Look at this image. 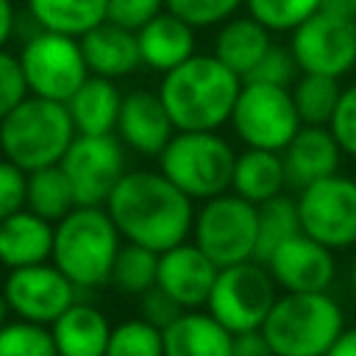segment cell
<instances>
[{"label":"cell","instance_id":"6","mask_svg":"<svg viewBox=\"0 0 356 356\" xmlns=\"http://www.w3.org/2000/svg\"><path fill=\"white\" fill-rule=\"evenodd\" d=\"M236 150L217 131H178L159 156V170L192 200L231 192Z\"/></svg>","mask_w":356,"mask_h":356},{"label":"cell","instance_id":"3","mask_svg":"<svg viewBox=\"0 0 356 356\" xmlns=\"http://www.w3.org/2000/svg\"><path fill=\"white\" fill-rule=\"evenodd\" d=\"M122 248L106 206H75L64 220L56 222L53 264L78 286L100 289L111 281V267Z\"/></svg>","mask_w":356,"mask_h":356},{"label":"cell","instance_id":"34","mask_svg":"<svg viewBox=\"0 0 356 356\" xmlns=\"http://www.w3.org/2000/svg\"><path fill=\"white\" fill-rule=\"evenodd\" d=\"M0 356H58L50 325L8 320L0 328Z\"/></svg>","mask_w":356,"mask_h":356},{"label":"cell","instance_id":"39","mask_svg":"<svg viewBox=\"0 0 356 356\" xmlns=\"http://www.w3.org/2000/svg\"><path fill=\"white\" fill-rule=\"evenodd\" d=\"M334 139L339 142L342 153L356 159V83L342 89V97L337 103V111L328 122Z\"/></svg>","mask_w":356,"mask_h":356},{"label":"cell","instance_id":"23","mask_svg":"<svg viewBox=\"0 0 356 356\" xmlns=\"http://www.w3.org/2000/svg\"><path fill=\"white\" fill-rule=\"evenodd\" d=\"M164 356H234V334L203 309H189L164 328Z\"/></svg>","mask_w":356,"mask_h":356},{"label":"cell","instance_id":"8","mask_svg":"<svg viewBox=\"0 0 356 356\" xmlns=\"http://www.w3.org/2000/svg\"><path fill=\"white\" fill-rule=\"evenodd\" d=\"M278 300V284L267 264L250 259L231 267H220L206 312L220 320L231 334L259 331Z\"/></svg>","mask_w":356,"mask_h":356},{"label":"cell","instance_id":"31","mask_svg":"<svg viewBox=\"0 0 356 356\" xmlns=\"http://www.w3.org/2000/svg\"><path fill=\"white\" fill-rule=\"evenodd\" d=\"M156 278H159V253L147 250L142 245L125 242L117 253L108 284L122 295L142 298L147 289L156 286Z\"/></svg>","mask_w":356,"mask_h":356},{"label":"cell","instance_id":"29","mask_svg":"<svg viewBox=\"0 0 356 356\" xmlns=\"http://www.w3.org/2000/svg\"><path fill=\"white\" fill-rule=\"evenodd\" d=\"M289 92L303 125H328L342 97L339 78L314 75V72H300L298 81L289 86Z\"/></svg>","mask_w":356,"mask_h":356},{"label":"cell","instance_id":"18","mask_svg":"<svg viewBox=\"0 0 356 356\" xmlns=\"http://www.w3.org/2000/svg\"><path fill=\"white\" fill-rule=\"evenodd\" d=\"M342 156L345 153L328 125H300L292 142L281 150L286 186L300 192L328 175H337Z\"/></svg>","mask_w":356,"mask_h":356},{"label":"cell","instance_id":"16","mask_svg":"<svg viewBox=\"0 0 356 356\" xmlns=\"http://www.w3.org/2000/svg\"><path fill=\"white\" fill-rule=\"evenodd\" d=\"M220 267L195 245L181 242L159 253V278L156 286L164 289L181 309H206Z\"/></svg>","mask_w":356,"mask_h":356},{"label":"cell","instance_id":"19","mask_svg":"<svg viewBox=\"0 0 356 356\" xmlns=\"http://www.w3.org/2000/svg\"><path fill=\"white\" fill-rule=\"evenodd\" d=\"M78 42H81V53H83L89 75L117 81L142 67L136 33L128 28H120L108 19L100 22L97 28H92L89 33H83Z\"/></svg>","mask_w":356,"mask_h":356},{"label":"cell","instance_id":"21","mask_svg":"<svg viewBox=\"0 0 356 356\" xmlns=\"http://www.w3.org/2000/svg\"><path fill=\"white\" fill-rule=\"evenodd\" d=\"M136 42H139L142 64L161 75L175 70L186 58H192L197 47L195 28L167 8L159 17H153L145 28L136 31Z\"/></svg>","mask_w":356,"mask_h":356},{"label":"cell","instance_id":"13","mask_svg":"<svg viewBox=\"0 0 356 356\" xmlns=\"http://www.w3.org/2000/svg\"><path fill=\"white\" fill-rule=\"evenodd\" d=\"M78 206H106L125 170V145L114 136L78 134L58 161Z\"/></svg>","mask_w":356,"mask_h":356},{"label":"cell","instance_id":"17","mask_svg":"<svg viewBox=\"0 0 356 356\" xmlns=\"http://www.w3.org/2000/svg\"><path fill=\"white\" fill-rule=\"evenodd\" d=\"M175 134L178 131H175L159 92L131 89L122 97V108H120V120H117V139L128 150H134L139 156L159 159Z\"/></svg>","mask_w":356,"mask_h":356},{"label":"cell","instance_id":"45","mask_svg":"<svg viewBox=\"0 0 356 356\" xmlns=\"http://www.w3.org/2000/svg\"><path fill=\"white\" fill-rule=\"evenodd\" d=\"M325 6H331V8H337V11H342V14L356 19V0H325Z\"/></svg>","mask_w":356,"mask_h":356},{"label":"cell","instance_id":"15","mask_svg":"<svg viewBox=\"0 0 356 356\" xmlns=\"http://www.w3.org/2000/svg\"><path fill=\"white\" fill-rule=\"evenodd\" d=\"M264 264L281 292H328L337 278L334 250L303 231L278 245Z\"/></svg>","mask_w":356,"mask_h":356},{"label":"cell","instance_id":"27","mask_svg":"<svg viewBox=\"0 0 356 356\" xmlns=\"http://www.w3.org/2000/svg\"><path fill=\"white\" fill-rule=\"evenodd\" d=\"M108 0H28V14L44 31L81 39L106 22Z\"/></svg>","mask_w":356,"mask_h":356},{"label":"cell","instance_id":"36","mask_svg":"<svg viewBox=\"0 0 356 356\" xmlns=\"http://www.w3.org/2000/svg\"><path fill=\"white\" fill-rule=\"evenodd\" d=\"M300 75V67L289 50V44H273L264 58L256 64V70L245 78V81H256V83H273V86H292Z\"/></svg>","mask_w":356,"mask_h":356},{"label":"cell","instance_id":"10","mask_svg":"<svg viewBox=\"0 0 356 356\" xmlns=\"http://www.w3.org/2000/svg\"><path fill=\"white\" fill-rule=\"evenodd\" d=\"M228 125L234 128L236 139L245 142L248 147L281 153L303 122L298 117L292 92L286 86L242 81Z\"/></svg>","mask_w":356,"mask_h":356},{"label":"cell","instance_id":"43","mask_svg":"<svg viewBox=\"0 0 356 356\" xmlns=\"http://www.w3.org/2000/svg\"><path fill=\"white\" fill-rule=\"evenodd\" d=\"M17 33V11L11 0H0V47L8 44V39Z\"/></svg>","mask_w":356,"mask_h":356},{"label":"cell","instance_id":"1","mask_svg":"<svg viewBox=\"0 0 356 356\" xmlns=\"http://www.w3.org/2000/svg\"><path fill=\"white\" fill-rule=\"evenodd\" d=\"M125 242L164 253L192 236L195 200L161 170H128L106 200Z\"/></svg>","mask_w":356,"mask_h":356},{"label":"cell","instance_id":"4","mask_svg":"<svg viewBox=\"0 0 356 356\" xmlns=\"http://www.w3.org/2000/svg\"><path fill=\"white\" fill-rule=\"evenodd\" d=\"M345 328V312L334 295L281 292L261 334L275 356H325Z\"/></svg>","mask_w":356,"mask_h":356},{"label":"cell","instance_id":"11","mask_svg":"<svg viewBox=\"0 0 356 356\" xmlns=\"http://www.w3.org/2000/svg\"><path fill=\"white\" fill-rule=\"evenodd\" d=\"M289 50L300 72L342 78L356 67V19L323 6L289 33Z\"/></svg>","mask_w":356,"mask_h":356},{"label":"cell","instance_id":"12","mask_svg":"<svg viewBox=\"0 0 356 356\" xmlns=\"http://www.w3.org/2000/svg\"><path fill=\"white\" fill-rule=\"evenodd\" d=\"M300 231L331 250L356 245V178L328 175L298 192Z\"/></svg>","mask_w":356,"mask_h":356},{"label":"cell","instance_id":"46","mask_svg":"<svg viewBox=\"0 0 356 356\" xmlns=\"http://www.w3.org/2000/svg\"><path fill=\"white\" fill-rule=\"evenodd\" d=\"M8 314H11V309H8V303H6V298H3V292H0V328L8 323Z\"/></svg>","mask_w":356,"mask_h":356},{"label":"cell","instance_id":"35","mask_svg":"<svg viewBox=\"0 0 356 356\" xmlns=\"http://www.w3.org/2000/svg\"><path fill=\"white\" fill-rule=\"evenodd\" d=\"M167 11L197 28H214L225 19L236 17V11L245 6V0H164Z\"/></svg>","mask_w":356,"mask_h":356},{"label":"cell","instance_id":"22","mask_svg":"<svg viewBox=\"0 0 356 356\" xmlns=\"http://www.w3.org/2000/svg\"><path fill=\"white\" fill-rule=\"evenodd\" d=\"M111 323L106 312L89 300H75L53 325V342L58 356H106Z\"/></svg>","mask_w":356,"mask_h":356},{"label":"cell","instance_id":"30","mask_svg":"<svg viewBox=\"0 0 356 356\" xmlns=\"http://www.w3.org/2000/svg\"><path fill=\"white\" fill-rule=\"evenodd\" d=\"M300 234V214L298 197L278 195L259 206V242H256V261H267L270 253L284 245L289 236Z\"/></svg>","mask_w":356,"mask_h":356},{"label":"cell","instance_id":"14","mask_svg":"<svg viewBox=\"0 0 356 356\" xmlns=\"http://www.w3.org/2000/svg\"><path fill=\"white\" fill-rule=\"evenodd\" d=\"M0 292L17 320L53 325L78 300L81 289L53 261H42L8 270Z\"/></svg>","mask_w":356,"mask_h":356},{"label":"cell","instance_id":"5","mask_svg":"<svg viewBox=\"0 0 356 356\" xmlns=\"http://www.w3.org/2000/svg\"><path fill=\"white\" fill-rule=\"evenodd\" d=\"M78 136L67 103L28 95L0 120V153L25 172L53 167Z\"/></svg>","mask_w":356,"mask_h":356},{"label":"cell","instance_id":"38","mask_svg":"<svg viewBox=\"0 0 356 356\" xmlns=\"http://www.w3.org/2000/svg\"><path fill=\"white\" fill-rule=\"evenodd\" d=\"M164 8H167L164 0H108L106 19L136 33V31L145 28L153 17H159Z\"/></svg>","mask_w":356,"mask_h":356},{"label":"cell","instance_id":"44","mask_svg":"<svg viewBox=\"0 0 356 356\" xmlns=\"http://www.w3.org/2000/svg\"><path fill=\"white\" fill-rule=\"evenodd\" d=\"M325 356H356V325L345 328Z\"/></svg>","mask_w":356,"mask_h":356},{"label":"cell","instance_id":"42","mask_svg":"<svg viewBox=\"0 0 356 356\" xmlns=\"http://www.w3.org/2000/svg\"><path fill=\"white\" fill-rule=\"evenodd\" d=\"M234 356H275V350L270 348L267 337L259 328V331L234 334Z\"/></svg>","mask_w":356,"mask_h":356},{"label":"cell","instance_id":"28","mask_svg":"<svg viewBox=\"0 0 356 356\" xmlns=\"http://www.w3.org/2000/svg\"><path fill=\"white\" fill-rule=\"evenodd\" d=\"M75 195L72 186L64 175V170L58 164L53 167H42L28 172V195H25V209H31L33 214L44 217L47 222H58L64 220L72 209H75Z\"/></svg>","mask_w":356,"mask_h":356},{"label":"cell","instance_id":"40","mask_svg":"<svg viewBox=\"0 0 356 356\" xmlns=\"http://www.w3.org/2000/svg\"><path fill=\"white\" fill-rule=\"evenodd\" d=\"M28 172L8 159H0V220L25 209Z\"/></svg>","mask_w":356,"mask_h":356},{"label":"cell","instance_id":"25","mask_svg":"<svg viewBox=\"0 0 356 356\" xmlns=\"http://www.w3.org/2000/svg\"><path fill=\"white\" fill-rule=\"evenodd\" d=\"M122 92L117 86V81L111 78H100V75H89L81 89L67 100L70 117L75 122L78 134H89V136H106L117 131V120H120V108H122Z\"/></svg>","mask_w":356,"mask_h":356},{"label":"cell","instance_id":"9","mask_svg":"<svg viewBox=\"0 0 356 356\" xmlns=\"http://www.w3.org/2000/svg\"><path fill=\"white\" fill-rule=\"evenodd\" d=\"M17 56L22 64L28 92L36 97L67 103L89 78L81 42L75 36L39 28L22 39Z\"/></svg>","mask_w":356,"mask_h":356},{"label":"cell","instance_id":"32","mask_svg":"<svg viewBox=\"0 0 356 356\" xmlns=\"http://www.w3.org/2000/svg\"><path fill=\"white\" fill-rule=\"evenodd\" d=\"M106 356H164V331L145 317H128L111 328Z\"/></svg>","mask_w":356,"mask_h":356},{"label":"cell","instance_id":"2","mask_svg":"<svg viewBox=\"0 0 356 356\" xmlns=\"http://www.w3.org/2000/svg\"><path fill=\"white\" fill-rule=\"evenodd\" d=\"M242 78L211 53H195L161 75L159 97L175 131H220L231 122Z\"/></svg>","mask_w":356,"mask_h":356},{"label":"cell","instance_id":"24","mask_svg":"<svg viewBox=\"0 0 356 356\" xmlns=\"http://www.w3.org/2000/svg\"><path fill=\"white\" fill-rule=\"evenodd\" d=\"M270 47H273V33L250 14H242L217 25L211 56L220 58L231 72H236L245 81Z\"/></svg>","mask_w":356,"mask_h":356},{"label":"cell","instance_id":"33","mask_svg":"<svg viewBox=\"0 0 356 356\" xmlns=\"http://www.w3.org/2000/svg\"><path fill=\"white\" fill-rule=\"evenodd\" d=\"M323 6L325 0H245L248 14L270 33H292Z\"/></svg>","mask_w":356,"mask_h":356},{"label":"cell","instance_id":"47","mask_svg":"<svg viewBox=\"0 0 356 356\" xmlns=\"http://www.w3.org/2000/svg\"><path fill=\"white\" fill-rule=\"evenodd\" d=\"M350 292H353V298H356V261H353V267H350Z\"/></svg>","mask_w":356,"mask_h":356},{"label":"cell","instance_id":"41","mask_svg":"<svg viewBox=\"0 0 356 356\" xmlns=\"http://www.w3.org/2000/svg\"><path fill=\"white\" fill-rule=\"evenodd\" d=\"M186 309H181L164 289H159V286H153V289H147L142 298H139V317H145L147 323H153V325H159L161 331L175 320V317H181Z\"/></svg>","mask_w":356,"mask_h":356},{"label":"cell","instance_id":"7","mask_svg":"<svg viewBox=\"0 0 356 356\" xmlns=\"http://www.w3.org/2000/svg\"><path fill=\"white\" fill-rule=\"evenodd\" d=\"M192 242L217 267H231L256 259L259 206L234 192H222L217 197L203 200L195 211Z\"/></svg>","mask_w":356,"mask_h":356},{"label":"cell","instance_id":"37","mask_svg":"<svg viewBox=\"0 0 356 356\" xmlns=\"http://www.w3.org/2000/svg\"><path fill=\"white\" fill-rule=\"evenodd\" d=\"M28 95L31 92H28V83H25V75H22L19 56L0 47V120L8 111H14Z\"/></svg>","mask_w":356,"mask_h":356},{"label":"cell","instance_id":"26","mask_svg":"<svg viewBox=\"0 0 356 356\" xmlns=\"http://www.w3.org/2000/svg\"><path fill=\"white\" fill-rule=\"evenodd\" d=\"M286 189V172H284V159L275 150H259V147H245L236 153L234 164V178H231V192L250 200L253 206H261Z\"/></svg>","mask_w":356,"mask_h":356},{"label":"cell","instance_id":"48","mask_svg":"<svg viewBox=\"0 0 356 356\" xmlns=\"http://www.w3.org/2000/svg\"><path fill=\"white\" fill-rule=\"evenodd\" d=\"M3 281H6V267L0 264V289H3Z\"/></svg>","mask_w":356,"mask_h":356},{"label":"cell","instance_id":"20","mask_svg":"<svg viewBox=\"0 0 356 356\" xmlns=\"http://www.w3.org/2000/svg\"><path fill=\"white\" fill-rule=\"evenodd\" d=\"M56 225L31 209H19L17 214L0 220V264L6 270L31 267L53 259Z\"/></svg>","mask_w":356,"mask_h":356}]
</instances>
